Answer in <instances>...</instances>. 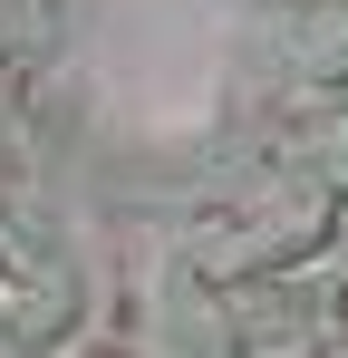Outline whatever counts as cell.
Instances as JSON below:
<instances>
[{
	"mask_svg": "<svg viewBox=\"0 0 348 358\" xmlns=\"http://www.w3.org/2000/svg\"><path fill=\"white\" fill-rule=\"evenodd\" d=\"M271 175H281L290 194L339 203V194H348V107H310V117H290L281 145H271Z\"/></svg>",
	"mask_w": 348,
	"mask_h": 358,
	"instance_id": "obj_1",
	"label": "cell"
},
{
	"mask_svg": "<svg viewBox=\"0 0 348 358\" xmlns=\"http://www.w3.org/2000/svg\"><path fill=\"white\" fill-rule=\"evenodd\" d=\"M0 262H39V242L20 233V213H10V126H0Z\"/></svg>",
	"mask_w": 348,
	"mask_h": 358,
	"instance_id": "obj_3",
	"label": "cell"
},
{
	"mask_svg": "<svg viewBox=\"0 0 348 358\" xmlns=\"http://www.w3.org/2000/svg\"><path fill=\"white\" fill-rule=\"evenodd\" d=\"M0 39H10V0H0Z\"/></svg>",
	"mask_w": 348,
	"mask_h": 358,
	"instance_id": "obj_4",
	"label": "cell"
},
{
	"mask_svg": "<svg viewBox=\"0 0 348 358\" xmlns=\"http://www.w3.org/2000/svg\"><path fill=\"white\" fill-rule=\"evenodd\" d=\"M281 59L319 87L348 78V0H281Z\"/></svg>",
	"mask_w": 348,
	"mask_h": 358,
	"instance_id": "obj_2",
	"label": "cell"
}]
</instances>
